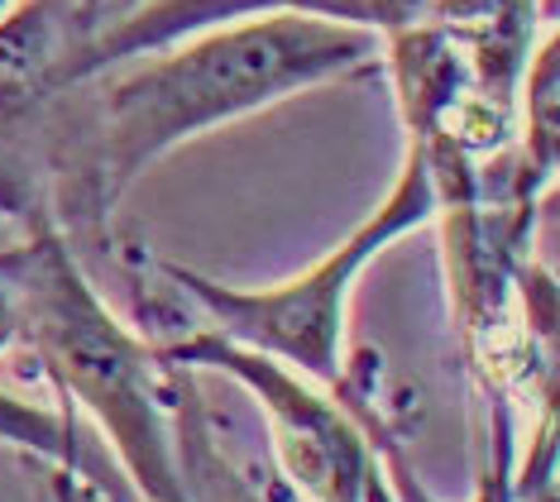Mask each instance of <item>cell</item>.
Listing matches in <instances>:
<instances>
[{
  "label": "cell",
  "mask_w": 560,
  "mask_h": 502,
  "mask_svg": "<svg viewBox=\"0 0 560 502\" xmlns=\"http://www.w3.org/2000/svg\"><path fill=\"white\" fill-rule=\"evenodd\" d=\"M384 72V38L322 15H264L187 34L106 77L58 153V230H96L159 159L326 82Z\"/></svg>",
  "instance_id": "1"
},
{
  "label": "cell",
  "mask_w": 560,
  "mask_h": 502,
  "mask_svg": "<svg viewBox=\"0 0 560 502\" xmlns=\"http://www.w3.org/2000/svg\"><path fill=\"white\" fill-rule=\"evenodd\" d=\"M20 240V340L54 383L58 402L82 407L116 445L139 502H192L177 459L159 373L168 369L149 340L101 302L72 254L68 230L48 211L24 215Z\"/></svg>",
  "instance_id": "2"
},
{
  "label": "cell",
  "mask_w": 560,
  "mask_h": 502,
  "mask_svg": "<svg viewBox=\"0 0 560 502\" xmlns=\"http://www.w3.org/2000/svg\"><path fill=\"white\" fill-rule=\"evenodd\" d=\"M431 221H436V187H431L422 153L407 149L388 197L307 273L283 278L273 288H225V282L183 264H159V273L211 320L215 335L278 359L292 373L312 378L316 388H336L340 369H346V316L354 278L388 244H398L402 235Z\"/></svg>",
  "instance_id": "3"
},
{
  "label": "cell",
  "mask_w": 560,
  "mask_h": 502,
  "mask_svg": "<svg viewBox=\"0 0 560 502\" xmlns=\"http://www.w3.org/2000/svg\"><path fill=\"white\" fill-rule=\"evenodd\" d=\"M168 369H211L259 397L273 427V455L307 502H369L378 483V459L369 435L330 388H312L288 364L225 340L211 326L187 330L183 340L154 345Z\"/></svg>",
  "instance_id": "4"
},
{
  "label": "cell",
  "mask_w": 560,
  "mask_h": 502,
  "mask_svg": "<svg viewBox=\"0 0 560 502\" xmlns=\"http://www.w3.org/2000/svg\"><path fill=\"white\" fill-rule=\"evenodd\" d=\"M346 10L350 0H135L125 15L101 24L72 54V62L62 68V92L120 68L130 58L168 48L187 34L215 30V24H240V20H264V15H322V20L346 24Z\"/></svg>",
  "instance_id": "5"
},
{
  "label": "cell",
  "mask_w": 560,
  "mask_h": 502,
  "mask_svg": "<svg viewBox=\"0 0 560 502\" xmlns=\"http://www.w3.org/2000/svg\"><path fill=\"white\" fill-rule=\"evenodd\" d=\"M374 364H378V359L369 354V350L350 354L330 393L346 402V411L360 421V431L369 435V450H374L378 474H384V488H388L393 502H441V498H431V488L422 483V474L412 469V459H407V450H402V435L393 431L388 411H384V402H378V393H374ZM475 502H513V483H508L503 455H499V465L483 474Z\"/></svg>",
  "instance_id": "6"
},
{
  "label": "cell",
  "mask_w": 560,
  "mask_h": 502,
  "mask_svg": "<svg viewBox=\"0 0 560 502\" xmlns=\"http://www.w3.org/2000/svg\"><path fill=\"white\" fill-rule=\"evenodd\" d=\"M513 159L527 191L556 187V163H560V44L556 30L546 24L537 48H532L527 68L517 82V139H513Z\"/></svg>",
  "instance_id": "7"
},
{
  "label": "cell",
  "mask_w": 560,
  "mask_h": 502,
  "mask_svg": "<svg viewBox=\"0 0 560 502\" xmlns=\"http://www.w3.org/2000/svg\"><path fill=\"white\" fill-rule=\"evenodd\" d=\"M441 24H451V30L541 38V30L551 24V0H445Z\"/></svg>",
  "instance_id": "8"
},
{
  "label": "cell",
  "mask_w": 560,
  "mask_h": 502,
  "mask_svg": "<svg viewBox=\"0 0 560 502\" xmlns=\"http://www.w3.org/2000/svg\"><path fill=\"white\" fill-rule=\"evenodd\" d=\"M441 5L445 0H350L346 24L388 38L402 30H422V24H441Z\"/></svg>",
  "instance_id": "9"
},
{
  "label": "cell",
  "mask_w": 560,
  "mask_h": 502,
  "mask_svg": "<svg viewBox=\"0 0 560 502\" xmlns=\"http://www.w3.org/2000/svg\"><path fill=\"white\" fill-rule=\"evenodd\" d=\"M54 488H58V502H120V498H110L106 488H96L92 479H82L78 469H62Z\"/></svg>",
  "instance_id": "10"
},
{
  "label": "cell",
  "mask_w": 560,
  "mask_h": 502,
  "mask_svg": "<svg viewBox=\"0 0 560 502\" xmlns=\"http://www.w3.org/2000/svg\"><path fill=\"white\" fill-rule=\"evenodd\" d=\"M82 5H86V24H92V34H96L101 24H110L116 15H125L135 0H82ZM92 34H86V38H92Z\"/></svg>",
  "instance_id": "11"
},
{
  "label": "cell",
  "mask_w": 560,
  "mask_h": 502,
  "mask_svg": "<svg viewBox=\"0 0 560 502\" xmlns=\"http://www.w3.org/2000/svg\"><path fill=\"white\" fill-rule=\"evenodd\" d=\"M10 5H15V0H0V15H5V10H10Z\"/></svg>",
  "instance_id": "12"
}]
</instances>
